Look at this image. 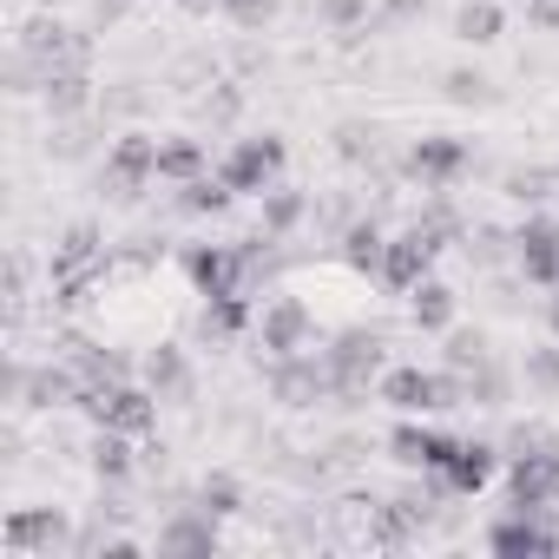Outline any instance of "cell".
<instances>
[{
  "mask_svg": "<svg viewBox=\"0 0 559 559\" xmlns=\"http://www.w3.org/2000/svg\"><path fill=\"white\" fill-rule=\"evenodd\" d=\"M500 191H507L513 204H526V211H539L546 198H559V171H546V165H513V171L500 178Z\"/></svg>",
  "mask_w": 559,
  "mask_h": 559,
  "instance_id": "cell-29",
  "label": "cell"
},
{
  "mask_svg": "<svg viewBox=\"0 0 559 559\" xmlns=\"http://www.w3.org/2000/svg\"><path fill=\"white\" fill-rule=\"evenodd\" d=\"M73 513L67 507H14L0 520V546L14 559H53V552H73Z\"/></svg>",
  "mask_w": 559,
  "mask_h": 559,
  "instance_id": "cell-6",
  "label": "cell"
},
{
  "mask_svg": "<svg viewBox=\"0 0 559 559\" xmlns=\"http://www.w3.org/2000/svg\"><path fill=\"white\" fill-rule=\"evenodd\" d=\"M40 8H47V14H53V8H67V0H40Z\"/></svg>",
  "mask_w": 559,
  "mask_h": 559,
  "instance_id": "cell-39",
  "label": "cell"
},
{
  "mask_svg": "<svg viewBox=\"0 0 559 559\" xmlns=\"http://www.w3.org/2000/svg\"><path fill=\"white\" fill-rule=\"evenodd\" d=\"M454 441H461V435H441V428H421L415 415H402V421L389 428V461L408 467V474H428V480H435V474L448 467Z\"/></svg>",
  "mask_w": 559,
  "mask_h": 559,
  "instance_id": "cell-15",
  "label": "cell"
},
{
  "mask_svg": "<svg viewBox=\"0 0 559 559\" xmlns=\"http://www.w3.org/2000/svg\"><path fill=\"white\" fill-rule=\"evenodd\" d=\"M526 21L539 34H559V0H526Z\"/></svg>",
  "mask_w": 559,
  "mask_h": 559,
  "instance_id": "cell-36",
  "label": "cell"
},
{
  "mask_svg": "<svg viewBox=\"0 0 559 559\" xmlns=\"http://www.w3.org/2000/svg\"><path fill=\"white\" fill-rule=\"evenodd\" d=\"M86 467L99 487H126L139 474V435H119V428H93L86 441Z\"/></svg>",
  "mask_w": 559,
  "mask_h": 559,
  "instance_id": "cell-18",
  "label": "cell"
},
{
  "mask_svg": "<svg viewBox=\"0 0 559 559\" xmlns=\"http://www.w3.org/2000/svg\"><path fill=\"white\" fill-rule=\"evenodd\" d=\"M500 441H480V435H461L454 441V454H448V467L428 480L435 493H454V500H474V493H487L493 487V474H500Z\"/></svg>",
  "mask_w": 559,
  "mask_h": 559,
  "instance_id": "cell-11",
  "label": "cell"
},
{
  "mask_svg": "<svg viewBox=\"0 0 559 559\" xmlns=\"http://www.w3.org/2000/svg\"><path fill=\"white\" fill-rule=\"evenodd\" d=\"M513 270L526 290H559V217L526 211L513 224Z\"/></svg>",
  "mask_w": 559,
  "mask_h": 559,
  "instance_id": "cell-8",
  "label": "cell"
},
{
  "mask_svg": "<svg viewBox=\"0 0 559 559\" xmlns=\"http://www.w3.org/2000/svg\"><path fill=\"white\" fill-rule=\"evenodd\" d=\"M204 171H217L211 152H204V139H191V132H165L158 139V185H191Z\"/></svg>",
  "mask_w": 559,
  "mask_h": 559,
  "instance_id": "cell-22",
  "label": "cell"
},
{
  "mask_svg": "<svg viewBox=\"0 0 559 559\" xmlns=\"http://www.w3.org/2000/svg\"><path fill=\"white\" fill-rule=\"evenodd\" d=\"M158 552L165 559H211V552H224V520L204 513L198 500L191 507H171V520L158 526Z\"/></svg>",
  "mask_w": 559,
  "mask_h": 559,
  "instance_id": "cell-13",
  "label": "cell"
},
{
  "mask_svg": "<svg viewBox=\"0 0 559 559\" xmlns=\"http://www.w3.org/2000/svg\"><path fill=\"white\" fill-rule=\"evenodd\" d=\"M191 500H198L204 513H217V520H237V513H243V480L217 467V474H204V480H198V493H191Z\"/></svg>",
  "mask_w": 559,
  "mask_h": 559,
  "instance_id": "cell-30",
  "label": "cell"
},
{
  "mask_svg": "<svg viewBox=\"0 0 559 559\" xmlns=\"http://www.w3.org/2000/svg\"><path fill=\"white\" fill-rule=\"evenodd\" d=\"M80 408H86L93 428H119V435H139V441L158 428V395L145 382H132V376L126 382H106V389H86Z\"/></svg>",
  "mask_w": 559,
  "mask_h": 559,
  "instance_id": "cell-7",
  "label": "cell"
},
{
  "mask_svg": "<svg viewBox=\"0 0 559 559\" xmlns=\"http://www.w3.org/2000/svg\"><path fill=\"white\" fill-rule=\"evenodd\" d=\"M171 204H178V217H224V211L237 204V191H230L217 171H204V178H191V185H171Z\"/></svg>",
  "mask_w": 559,
  "mask_h": 559,
  "instance_id": "cell-25",
  "label": "cell"
},
{
  "mask_svg": "<svg viewBox=\"0 0 559 559\" xmlns=\"http://www.w3.org/2000/svg\"><path fill=\"white\" fill-rule=\"evenodd\" d=\"M304 224H310V191H297V185H270V191L257 198V230H263V237L284 243V237H297Z\"/></svg>",
  "mask_w": 559,
  "mask_h": 559,
  "instance_id": "cell-19",
  "label": "cell"
},
{
  "mask_svg": "<svg viewBox=\"0 0 559 559\" xmlns=\"http://www.w3.org/2000/svg\"><path fill=\"white\" fill-rule=\"evenodd\" d=\"M284 165H290V145L276 132H250L237 139L224 158H217V178L237 191V198H263L270 185H284Z\"/></svg>",
  "mask_w": 559,
  "mask_h": 559,
  "instance_id": "cell-2",
  "label": "cell"
},
{
  "mask_svg": "<svg viewBox=\"0 0 559 559\" xmlns=\"http://www.w3.org/2000/svg\"><path fill=\"white\" fill-rule=\"evenodd\" d=\"M441 86H448V99H454V106H487V99H493V80H487L480 67H454Z\"/></svg>",
  "mask_w": 559,
  "mask_h": 559,
  "instance_id": "cell-33",
  "label": "cell"
},
{
  "mask_svg": "<svg viewBox=\"0 0 559 559\" xmlns=\"http://www.w3.org/2000/svg\"><path fill=\"white\" fill-rule=\"evenodd\" d=\"M487 356H493V349H487V330H461V323L448 330V356H441L448 369H461V376H474V369H480Z\"/></svg>",
  "mask_w": 559,
  "mask_h": 559,
  "instance_id": "cell-32",
  "label": "cell"
},
{
  "mask_svg": "<svg viewBox=\"0 0 559 559\" xmlns=\"http://www.w3.org/2000/svg\"><path fill=\"white\" fill-rule=\"evenodd\" d=\"M467 171H474V145L454 139V132H421L402 152V178L421 185V191H454Z\"/></svg>",
  "mask_w": 559,
  "mask_h": 559,
  "instance_id": "cell-5",
  "label": "cell"
},
{
  "mask_svg": "<svg viewBox=\"0 0 559 559\" xmlns=\"http://www.w3.org/2000/svg\"><path fill=\"white\" fill-rule=\"evenodd\" d=\"M323 362H330V389H336L343 402H356V395H369V389L382 382V369H389V336H382V330H343V336L323 349Z\"/></svg>",
  "mask_w": 559,
  "mask_h": 559,
  "instance_id": "cell-1",
  "label": "cell"
},
{
  "mask_svg": "<svg viewBox=\"0 0 559 559\" xmlns=\"http://www.w3.org/2000/svg\"><path fill=\"white\" fill-rule=\"evenodd\" d=\"M217 14H224L230 27L257 34V27H270V21H276V0H217Z\"/></svg>",
  "mask_w": 559,
  "mask_h": 559,
  "instance_id": "cell-34",
  "label": "cell"
},
{
  "mask_svg": "<svg viewBox=\"0 0 559 559\" xmlns=\"http://www.w3.org/2000/svg\"><path fill=\"white\" fill-rule=\"evenodd\" d=\"M520 382L539 402H559V336H539V343L520 349Z\"/></svg>",
  "mask_w": 559,
  "mask_h": 559,
  "instance_id": "cell-26",
  "label": "cell"
},
{
  "mask_svg": "<svg viewBox=\"0 0 559 559\" xmlns=\"http://www.w3.org/2000/svg\"><path fill=\"white\" fill-rule=\"evenodd\" d=\"M480 539L493 552H559V520L552 507H500Z\"/></svg>",
  "mask_w": 559,
  "mask_h": 559,
  "instance_id": "cell-12",
  "label": "cell"
},
{
  "mask_svg": "<svg viewBox=\"0 0 559 559\" xmlns=\"http://www.w3.org/2000/svg\"><path fill=\"white\" fill-rule=\"evenodd\" d=\"M376 402H389L395 415H441V369L389 362L382 382H376Z\"/></svg>",
  "mask_w": 559,
  "mask_h": 559,
  "instance_id": "cell-14",
  "label": "cell"
},
{
  "mask_svg": "<svg viewBox=\"0 0 559 559\" xmlns=\"http://www.w3.org/2000/svg\"><path fill=\"white\" fill-rule=\"evenodd\" d=\"M263 389H270V402H284V408H317L323 395H336V389H330V362H323V349L270 356V362H263Z\"/></svg>",
  "mask_w": 559,
  "mask_h": 559,
  "instance_id": "cell-9",
  "label": "cell"
},
{
  "mask_svg": "<svg viewBox=\"0 0 559 559\" xmlns=\"http://www.w3.org/2000/svg\"><path fill=\"white\" fill-rule=\"evenodd\" d=\"M376 14H382V21H395V27H408V21H421V14H428V0H376Z\"/></svg>",
  "mask_w": 559,
  "mask_h": 559,
  "instance_id": "cell-35",
  "label": "cell"
},
{
  "mask_svg": "<svg viewBox=\"0 0 559 559\" xmlns=\"http://www.w3.org/2000/svg\"><path fill=\"white\" fill-rule=\"evenodd\" d=\"M250 336L263 343V362L270 356H304L317 343V310L297 290H270V297H257V330Z\"/></svg>",
  "mask_w": 559,
  "mask_h": 559,
  "instance_id": "cell-4",
  "label": "cell"
},
{
  "mask_svg": "<svg viewBox=\"0 0 559 559\" xmlns=\"http://www.w3.org/2000/svg\"><path fill=\"white\" fill-rule=\"evenodd\" d=\"M106 263V230L99 224H67L60 230V243H53V257H47V284H60V276H80V270H99Z\"/></svg>",
  "mask_w": 559,
  "mask_h": 559,
  "instance_id": "cell-17",
  "label": "cell"
},
{
  "mask_svg": "<svg viewBox=\"0 0 559 559\" xmlns=\"http://www.w3.org/2000/svg\"><path fill=\"white\" fill-rule=\"evenodd\" d=\"M507 34V8L500 0H461L454 8V40L461 47H493Z\"/></svg>",
  "mask_w": 559,
  "mask_h": 559,
  "instance_id": "cell-24",
  "label": "cell"
},
{
  "mask_svg": "<svg viewBox=\"0 0 559 559\" xmlns=\"http://www.w3.org/2000/svg\"><path fill=\"white\" fill-rule=\"evenodd\" d=\"M317 21H323L336 40H362L382 14H376V0H317Z\"/></svg>",
  "mask_w": 559,
  "mask_h": 559,
  "instance_id": "cell-28",
  "label": "cell"
},
{
  "mask_svg": "<svg viewBox=\"0 0 559 559\" xmlns=\"http://www.w3.org/2000/svg\"><path fill=\"white\" fill-rule=\"evenodd\" d=\"M435 257H441V237H435V230H421V224L389 230V257H382V276H376V284H382L389 297H408L421 276H435Z\"/></svg>",
  "mask_w": 559,
  "mask_h": 559,
  "instance_id": "cell-10",
  "label": "cell"
},
{
  "mask_svg": "<svg viewBox=\"0 0 559 559\" xmlns=\"http://www.w3.org/2000/svg\"><path fill=\"white\" fill-rule=\"evenodd\" d=\"M552 171H559V165H552Z\"/></svg>",
  "mask_w": 559,
  "mask_h": 559,
  "instance_id": "cell-40",
  "label": "cell"
},
{
  "mask_svg": "<svg viewBox=\"0 0 559 559\" xmlns=\"http://www.w3.org/2000/svg\"><path fill=\"white\" fill-rule=\"evenodd\" d=\"M376 139H382V132H376L369 119H343V126H336V158H343V165H376Z\"/></svg>",
  "mask_w": 559,
  "mask_h": 559,
  "instance_id": "cell-31",
  "label": "cell"
},
{
  "mask_svg": "<svg viewBox=\"0 0 559 559\" xmlns=\"http://www.w3.org/2000/svg\"><path fill=\"white\" fill-rule=\"evenodd\" d=\"M139 382L158 395V402H185L191 389H198V376H191V356H185V343H152L145 356H139Z\"/></svg>",
  "mask_w": 559,
  "mask_h": 559,
  "instance_id": "cell-16",
  "label": "cell"
},
{
  "mask_svg": "<svg viewBox=\"0 0 559 559\" xmlns=\"http://www.w3.org/2000/svg\"><path fill=\"white\" fill-rule=\"evenodd\" d=\"M539 317H546V336H559V290H546V310Z\"/></svg>",
  "mask_w": 559,
  "mask_h": 559,
  "instance_id": "cell-37",
  "label": "cell"
},
{
  "mask_svg": "<svg viewBox=\"0 0 559 559\" xmlns=\"http://www.w3.org/2000/svg\"><path fill=\"white\" fill-rule=\"evenodd\" d=\"M171 8H185V14H217V0H171Z\"/></svg>",
  "mask_w": 559,
  "mask_h": 559,
  "instance_id": "cell-38",
  "label": "cell"
},
{
  "mask_svg": "<svg viewBox=\"0 0 559 559\" xmlns=\"http://www.w3.org/2000/svg\"><path fill=\"white\" fill-rule=\"evenodd\" d=\"M158 185V139L152 132H119L106 165H99V198L112 204H139Z\"/></svg>",
  "mask_w": 559,
  "mask_h": 559,
  "instance_id": "cell-3",
  "label": "cell"
},
{
  "mask_svg": "<svg viewBox=\"0 0 559 559\" xmlns=\"http://www.w3.org/2000/svg\"><path fill=\"white\" fill-rule=\"evenodd\" d=\"M40 106H47V119H80L93 106V73L86 67H53L47 86H40Z\"/></svg>",
  "mask_w": 559,
  "mask_h": 559,
  "instance_id": "cell-23",
  "label": "cell"
},
{
  "mask_svg": "<svg viewBox=\"0 0 559 559\" xmlns=\"http://www.w3.org/2000/svg\"><path fill=\"white\" fill-rule=\"evenodd\" d=\"M336 257H343V270H356V276H382L389 230H382L376 217H349V224H343V237H336Z\"/></svg>",
  "mask_w": 559,
  "mask_h": 559,
  "instance_id": "cell-21",
  "label": "cell"
},
{
  "mask_svg": "<svg viewBox=\"0 0 559 559\" xmlns=\"http://www.w3.org/2000/svg\"><path fill=\"white\" fill-rule=\"evenodd\" d=\"M257 330V297L230 290V297H204V336H243Z\"/></svg>",
  "mask_w": 559,
  "mask_h": 559,
  "instance_id": "cell-27",
  "label": "cell"
},
{
  "mask_svg": "<svg viewBox=\"0 0 559 559\" xmlns=\"http://www.w3.org/2000/svg\"><path fill=\"white\" fill-rule=\"evenodd\" d=\"M454 317H461V297H454V284H441V276H421V284L408 290V323L421 336H448Z\"/></svg>",
  "mask_w": 559,
  "mask_h": 559,
  "instance_id": "cell-20",
  "label": "cell"
}]
</instances>
